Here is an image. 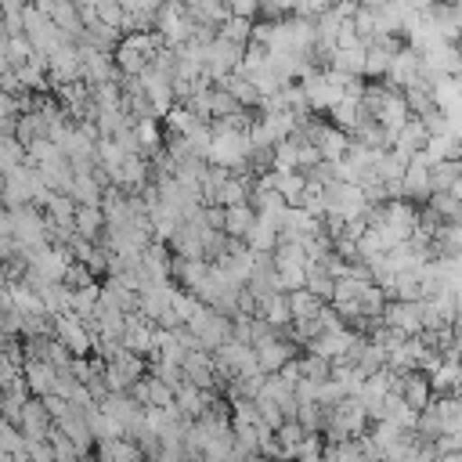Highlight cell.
Here are the masks:
<instances>
[{
  "instance_id": "18",
  "label": "cell",
  "mask_w": 462,
  "mask_h": 462,
  "mask_svg": "<svg viewBox=\"0 0 462 462\" xmlns=\"http://www.w3.org/2000/svg\"><path fill=\"white\" fill-rule=\"evenodd\" d=\"M430 195H433V170L411 162L404 173V199L408 202H430Z\"/></svg>"
},
{
  "instance_id": "42",
  "label": "cell",
  "mask_w": 462,
  "mask_h": 462,
  "mask_svg": "<svg viewBox=\"0 0 462 462\" xmlns=\"http://www.w3.org/2000/svg\"><path fill=\"white\" fill-rule=\"evenodd\" d=\"M339 401H346V390H343L336 379H325V383L318 386V404L328 411V408H336Z\"/></svg>"
},
{
  "instance_id": "45",
  "label": "cell",
  "mask_w": 462,
  "mask_h": 462,
  "mask_svg": "<svg viewBox=\"0 0 462 462\" xmlns=\"http://www.w3.org/2000/svg\"><path fill=\"white\" fill-rule=\"evenodd\" d=\"M224 220H227V209L224 206H202V224L209 231H224Z\"/></svg>"
},
{
  "instance_id": "46",
  "label": "cell",
  "mask_w": 462,
  "mask_h": 462,
  "mask_svg": "<svg viewBox=\"0 0 462 462\" xmlns=\"http://www.w3.org/2000/svg\"><path fill=\"white\" fill-rule=\"evenodd\" d=\"M314 166H321V152H318V144H300V173H310Z\"/></svg>"
},
{
  "instance_id": "13",
  "label": "cell",
  "mask_w": 462,
  "mask_h": 462,
  "mask_svg": "<svg viewBox=\"0 0 462 462\" xmlns=\"http://www.w3.org/2000/svg\"><path fill=\"white\" fill-rule=\"evenodd\" d=\"M22 379H25V386H29V393L32 397H51L54 390H58V368H51L47 361H25V368H22Z\"/></svg>"
},
{
  "instance_id": "23",
  "label": "cell",
  "mask_w": 462,
  "mask_h": 462,
  "mask_svg": "<svg viewBox=\"0 0 462 462\" xmlns=\"http://www.w3.org/2000/svg\"><path fill=\"white\" fill-rule=\"evenodd\" d=\"M256 256H274V249H278V227L274 224H267V220H260L256 217V224H253V231L242 238Z\"/></svg>"
},
{
  "instance_id": "34",
  "label": "cell",
  "mask_w": 462,
  "mask_h": 462,
  "mask_svg": "<svg viewBox=\"0 0 462 462\" xmlns=\"http://www.w3.org/2000/svg\"><path fill=\"white\" fill-rule=\"evenodd\" d=\"M307 289H310L321 303H332L336 278H328V274H325V267H307Z\"/></svg>"
},
{
  "instance_id": "3",
  "label": "cell",
  "mask_w": 462,
  "mask_h": 462,
  "mask_svg": "<svg viewBox=\"0 0 462 462\" xmlns=\"http://www.w3.org/2000/svg\"><path fill=\"white\" fill-rule=\"evenodd\" d=\"M79 69H83V83H90V87H101V83H119L116 54H108V51H90V47H79Z\"/></svg>"
},
{
  "instance_id": "39",
  "label": "cell",
  "mask_w": 462,
  "mask_h": 462,
  "mask_svg": "<svg viewBox=\"0 0 462 462\" xmlns=\"http://www.w3.org/2000/svg\"><path fill=\"white\" fill-rule=\"evenodd\" d=\"M94 105H97V112L123 108V90H119V83H101V87H94Z\"/></svg>"
},
{
  "instance_id": "19",
  "label": "cell",
  "mask_w": 462,
  "mask_h": 462,
  "mask_svg": "<svg viewBox=\"0 0 462 462\" xmlns=\"http://www.w3.org/2000/svg\"><path fill=\"white\" fill-rule=\"evenodd\" d=\"M72 231L79 238H87V242H101V235H105V213H101V206H76Z\"/></svg>"
},
{
  "instance_id": "29",
  "label": "cell",
  "mask_w": 462,
  "mask_h": 462,
  "mask_svg": "<svg viewBox=\"0 0 462 462\" xmlns=\"http://www.w3.org/2000/svg\"><path fill=\"white\" fill-rule=\"evenodd\" d=\"M289 296V310H292V321H303V318H318L321 314V300L310 292V289H296V292H285Z\"/></svg>"
},
{
  "instance_id": "31",
  "label": "cell",
  "mask_w": 462,
  "mask_h": 462,
  "mask_svg": "<svg viewBox=\"0 0 462 462\" xmlns=\"http://www.w3.org/2000/svg\"><path fill=\"white\" fill-rule=\"evenodd\" d=\"M0 451H4V455H25V451H29L25 433H22L14 422H4V419H0Z\"/></svg>"
},
{
  "instance_id": "28",
  "label": "cell",
  "mask_w": 462,
  "mask_h": 462,
  "mask_svg": "<svg viewBox=\"0 0 462 462\" xmlns=\"http://www.w3.org/2000/svg\"><path fill=\"white\" fill-rule=\"evenodd\" d=\"M426 141H430V130H426V123H422V119H415V116H411V119H408V123H404V130H401V134H397V141H393V144H397V148H404V152H411V155H415V152H422V148H426Z\"/></svg>"
},
{
  "instance_id": "43",
  "label": "cell",
  "mask_w": 462,
  "mask_h": 462,
  "mask_svg": "<svg viewBox=\"0 0 462 462\" xmlns=\"http://www.w3.org/2000/svg\"><path fill=\"white\" fill-rule=\"evenodd\" d=\"M90 282H94L90 267H87V263H79V260H72V263H69V271H65V285H69V289H83V285H90Z\"/></svg>"
},
{
  "instance_id": "27",
  "label": "cell",
  "mask_w": 462,
  "mask_h": 462,
  "mask_svg": "<svg viewBox=\"0 0 462 462\" xmlns=\"http://www.w3.org/2000/svg\"><path fill=\"white\" fill-rule=\"evenodd\" d=\"M108 368H112V372H119V375L126 379V386H134V383H141V379L148 375L144 357H137V354H130V350H119V354L108 361Z\"/></svg>"
},
{
  "instance_id": "15",
  "label": "cell",
  "mask_w": 462,
  "mask_h": 462,
  "mask_svg": "<svg viewBox=\"0 0 462 462\" xmlns=\"http://www.w3.org/2000/svg\"><path fill=\"white\" fill-rule=\"evenodd\" d=\"M54 426H58V430L79 448V455L87 458V451H90V444H94V433H90V426H87V411H83V408H69V415L58 419Z\"/></svg>"
},
{
  "instance_id": "25",
  "label": "cell",
  "mask_w": 462,
  "mask_h": 462,
  "mask_svg": "<svg viewBox=\"0 0 462 462\" xmlns=\"http://www.w3.org/2000/svg\"><path fill=\"white\" fill-rule=\"evenodd\" d=\"M43 137H47V119H43V116L25 112V116L14 119V141H18L22 148H29V144H36V141H43Z\"/></svg>"
},
{
  "instance_id": "12",
  "label": "cell",
  "mask_w": 462,
  "mask_h": 462,
  "mask_svg": "<svg viewBox=\"0 0 462 462\" xmlns=\"http://www.w3.org/2000/svg\"><path fill=\"white\" fill-rule=\"evenodd\" d=\"M397 393L404 397V404H408L411 411H426V408L433 404V386H430V375H426V372H404Z\"/></svg>"
},
{
  "instance_id": "14",
  "label": "cell",
  "mask_w": 462,
  "mask_h": 462,
  "mask_svg": "<svg viewBox=\"0 0 462 462\" xmlns=\"http://www.w3.org/2000/svg\"><path fill=\"white\" fill-rule=\"evenodd\" d=\"M430 386L440 397H458V390H462V361L440 357V365L430 372Z\"/></svg>"
},
{
  "instance_id": "21",
  "label": "cell",
  "mask_w": 462,
  "mask_h": 462,
  "mask_svg": "<svg viewBox=\"0 0 462 462\" xmlns=\"http://www.w3.org/2000/svg\"><path fill=\"white\" fill-rule=\"evenodd\" d=\"M36 296H40V303H43V310H47L51 318L72 314V289H69L65 282H51V285H43Z\"/></svg>"
},
{
  "instance_id": "4",
  "label": "cell",
  "mask_w": 462,
  "mask_h": 462,
  "mask_svg": "<svg viewBox=\"0 0 462 462\" xmlns=\"http://www.w3.org/2000/svg\"><path fill=\"white\" fill-rule=\"evenodd\" d=\"M383 325L393 332H404L408 339L422 336V303H404V300H390L383 310Z\"/></svg>"
},
{
  "instance_id": "44",
  "label": "cell",
  "mask_w": 462,
  "mask_h": 462,
  "mask_svg": "<svg viewBox=\"0 0 462 462\" xmlns=\"http://www.w3.org/2000/svg\"><path fill=\"white\" fill-rule=\"evenodd\" d=\"M227 11H231V18H245V22H256L260 18V4L256 0H231Z\"/></svg>"
},
{
  "instance_id": "37",
  "label": "cell",
  "mask_w": 462,
  "mask_h": 462,
  "mask_svg": "<svg viewBox=\"0 0 462 462\" xmlns=\"http://www.w3.org/2000/svg\"><path fill=\"white\" fill-rule=\"evenodd\" d=\"M307 433L300 430V422H285L278 433H274V440H278V448L285 451V458L289 462H296V448H300V440H303Z\"/></svg>"
},
{
  "instance_id": "10",
  "label": "cell",
  "mask_w": 462,
  "mask_h": 462,
  "mask_svg": "<svg viewBox=\"0 0 462 462\" xmlns=\"http://www.w3.org/2000/svg\"><path fill=\"white\" fill-rule=\"evenodd\" d=\"M180 368H184V383H191L199 390H217V368H213L209 350H191Z\"/></svg>"
},
{
  "instance_id": "16",
  "label": "cell",
  "mask_w": 462,
  "mask_h": 462,
  "mask_svg": "<svg viewBox=\"0 0 462 462\" xmlns=\"http://www.w3.org/2000/svg\"><path fill=\"white\" fill-rule=\"evenodd\" d=\"M318 152H321V162H343L346 159V152H350V134H343V130H336L332 123H325L321 130H318Z\"/></svg>"
},
{
  "instance_id": "38",
  "label": "cell",
  "mask_w": 462,
  "mask_h": 462,
  "mask_svg": "<svg viewBox=\"0 0 462 462\" xmlns=\"http://www.w3.org/2000/svg\"><path fill=\"white\" fill-rule=\"evenodd\" d=\"M296 422H300L303 433H321V426H325V408H321V404H300Z\"/></svg>"
},
{
  "instance_id": "1",
  "label": "cell",
  "mask_w": 462,
  "mask_h": 462,
  "mask_svg": "<svg viewBox=\"0 0 462 462\" xmlns=\"http://www.w3.org/2000/svg\"><path fill=\"white\" fill-rule=\"evenodd\" d=\"M155 32L162 36L166 47H184L195 32V22L188 18L184 4H162L159 7V18H155Z\"/></svg>"
},
{
  "instance_id": "52",
  "label": "cell",
  "mask_w": 462,
  "mask_h": 462,
  "mask_svg": "<svg viewBox=\"0 0 462 462\" xmlns=\"http://www.w3.org/2000/svg\"><path fill=\"white\" fill-rule=\"evenodd\" d=\"M458 47H462V40H458Z\"/></svg>"
},
{
  "instance_id": "6",
  "label": "cell",
  "mask_w": 462,
  "mask_h": 462,
  "mask_svg": "<svg viewBox=\"0 0 462 462\" xmlns=\"http://www.w3.org/2000/svg\"><path fill=\"white\" fill-rule=\"evenodd\" d=\"M386 83L397 90V87H415V83H422V58L404 43L393 58H390V69H386Z\"/></svg>"
},
{
  "instance_id": "5",
  "label": "cell",
  "mask_w": 462,
  "mask_h": 462,
  "mask_svg": "<svg viewBox=\"0 0 462 462\" xmlns=\"http://www.w3.org/2000/svg\"><path fill=\"white\" fill-rule=\"evenodd\" d=\"M253 354H256V365H260V372H263V375H278L289 361H296V343H292V339H285V336L278 332L274 339H267V343L253 346Z\"/></svg>"
},
{
  "instance_id": "33",
  "label": "cell",
  "mask_w": 462,
  "mask_h": 462,
  "mask_svg": "<svg viewBox=\"0 0 462 462\" xmlns=\"http://www.w3.org/2000/svg\"><path fill=\"white\" fill-rule=\"evenodd\" d=\"M209 112H213V119H231V116L242 112V105H238L224 87H213V90H209Z\"/></svg>"
},
{
  "instance_id": "35",
  "label": "cell",
  "mask_w": 462,
  "mask_h": 462,
  "mask_svg": "<svg viewBox=\"0 0 462 462\" xmlns=\"http://www.w3.org/2000/svg\"><path fill=\"white\" fill-rule=\"evenodd\" d=\"M148 375H155L159 383H166L173 393H177V386L184 383V368H180V365H173V361H159V357L148 365Z\"/></svg>"
},
{
  "instance_id": "8",
  "label": "cell",
  "mask_w": 462,
  "mask_h": 462,
  "mask_svg": "<svg viewBox=\"0 0 462 462\" xmlns=\"http://www.w3.org/2000/svg\"><path fill=\"white\" fill-rule=\"evenodd\" d=\"M256 180L267 184V188H274V191L285 199V206H300V202H303L307 173H300V170H271V173H263V177H256Z\"/></svg>"
},
{
  "instance_id": "2",
  "label": "cell",
  "mask_w": 462,
  "mask_h": 462,
  "mask_svg": "<svg viewBox=\"0 0 462 462\" xmlns=\"http://www.w3.org/2000/svg\"><path fill=\"white\" fill-rule=\"evenodd\" d=\"M51 321H54V339L65 343L72 357L94 354V336H90V328H87L83 318H76V314H58V318H51Z\"/></svg>"
},
{
  "instance_id": "30",
  "label": "cell",
  "mask_w": 462,
  "mask_h": 462,
  "mask_svg": "<svg viewBox=\"0 0 462 462\" xmlns=\"http://www.w3.org/2000/svg\"><path fill=\"white\" fill-rule=\"evenodd\" d=\"M97 303H101V285L97 282H90V285H83V289H72V314L76 318H94V310H97Z\"/></svg>"
},
{
  "instance_id": "22",
  "label": "cell",
  "mask_w": 462,
  "mask_h": 462,
  "mask_svg": "<svg viewBox=\"0 0 462 462\" xmlns=\"http://www.w3.org/2000/svg\"><path fill=\"white\" fill-rule=\"evenodd\" d=\"M217 87H224V90H227L242 108H249V112L256 108V112H260V90H256L242 72H231V76H227V79H220Z\"/></svg>"
},
{
  "instance_id": "36",
  "label": "cell",
  "mask_w": 462,
  "mask_h": 462,
  "mask_svg": "<svg viewBox=\"0 0 462 462\" xmlns=\"http://www.w3.org/2000/svg\"><path fill=\"white\" fill-rule=\"evenodd\" d=\"M300 368H303V379H310V383L332 379V361H325V357H318V354H303V357H300Z\"/></svg>"
},
{
  "instance_id": "11",
  "label": "cell",
  "mask_w": 462,
  "mask_h": 462,
  "mask_svg": "<svg viewBox=\"0 0 462 462\" xmlns=\"http://www.w3.org/2000/svg\"><path fill=\"white\" fill-rule=\"evenodd\" d=\"M18 430L25 433V440H47V437H51L54 419L47 415V408H43V401H40V397H29V401H25Z\"/></svg>"
},
{
  "instance_id": "17",
  "label": "cell",
  "mask_w": 462,
  "mask_h": 462,
  "mask_svg": "<svg viewBox=\"0 0 462 462\" xmlns=\"http://www.w3.org/2000/svg\"><path fill=\"white\" fill-rule=\"evenodd\" d=\"M256 318H263L271 328H278V332H285L289 325H292V310H289V296L285 292H274V296H263L260 303H256Z\"/></svg>"
},
{
  "instance_id": "50",
  "label": "cell",
  "mask_w": 462,
  "mask_h": 462,
  "mask_svg": "<svg viewBox=\"0 0 462 462\" xmlns=\"http://www.w3.org/2000/svg\"><path fill=\"white\" fill-rule=\"evenodd\" d=\"M440 462H451V458H440Z\"/></svg>"
},
{
  "instance_id": "48",
  "label": "cell",
  "mask_w": 462,
  "mask_h": 462,
  "mask_svg": "<svg viewBox=\"0 0 462 462\" xmlns=\"http://www.w3.org/2000/svg\"><path fill=\"white\" fill-rule=\"evenodd\" d=\"M451 462H462V448H458V451H455V455H451Z\"/></svg>"
},
{
  "instance_id": "51",
  "label": "cell",
  "mask_w": 462,
  "mask_h": 462,
  "mask_svg": "<svg viewBox=\"0 0 462 462\" xmlns=\"http://www.w3.org/2000/svg\"><path fill=\"white\" fill-rule=\"evenodd\" d=\"M458 401H462V390H458Z\"/></svg>"
},
{
  "instance_id": "20",
  "label": "cell",
  "mask_w": 462,
  "mask_h": 462,
  "mask_svg": "<svg viewBox=\"0 0 462 462\" xmlns=\"http://www.w3.org/2000/svg\"><path fill=\"white\" fill-rule=\"evenodd\" d=\"M43 217H47L51 227L72 231V224H76V202H72L69 195H51V202L43 206ZM72 235H76V231H72Z\"/></svg>"
},
{
  "instance_id": "26",
  "label": "cell",
  "mask_w": 462,
  "mask_h": 462,
  "mask_svg": "<svg viewBox=\"0 0 462 462\" xmlns=\"http://www.w3.org/2000/svg\"><path fill=\"white\" fill-rule=\"evenodd\" d=\"M253 224H256V209L253 206H231L227 209V220H224V235L235 238V242H242L253 231Z\"/></svg>"
},
{
  "instance_id": "49",
  "label": "cell",
  "mask_w": 462,
  "mask_h": 462,
  "mask_svg": "<svg viewBox=\"0 0 462 462\" xmlns=\"http://www.w3.org/2000/svg\"><path fill=\"white\" fill-rule=\"evenodd\" d=\"M0 462H14V455H4V451H0Z\"/></svg>"
},
{
  "instance_id": "7",
  "label": "cell",
  "mask_w": 462,
  "mask_h": 462,
  "mask_svg": "<svg viewBox=\"0 0 462 462\" xmlns=\"http://www.w3.org/2000/svg\"><path fill=\"white\" fill-rule=\"evenodd\" d=\"M357 332L354 328H339V332H321L310 346H307V354H318V357H325V361H346L350 357V350L357 346Z\"/></svg>"
},
{
  "instance_id": "40",
  "label": "cell",
  "mask_w": 462,
  "mask_h": 462,
  "mask_svg": "<svg viewBox=\"0 0 462 462\" xmlns=\"http://www.w3.org/2000/svg\"><path fill=\"white\" fill-rule=\"evenodd\" d=\"M162 119H166L170 134H177V137H184V134L191 130V123H195V116L188 112V105H173V108H170V112H166Z\"/></svg>"
},
{
  "instance_id": "47",
  "label": "cell",
  "mask_w": 462,
  "mask_h": 462,
  "mask_svg": "<svg viewBox=\"0 0 462 462\" xmlns=\"http://www.w3.org/2000/svg\"><path fill=\"white\" fill-rule=\"evenodd\" d=\"M148 462H188V451L184 448H159Z\"/></svg>"
},
{
  "instance_id": "32",
  "label": "cell",
  "mask_w": 462,
  "mask_h": 462,
  "mask_svg": "<svg viewBox=\"0 0 462 462\" xmlns=\"http://www.w3.org/2000/svg\"><path fill=\"white\" fill-rule=\"evenodd\" d=\"M217 36H220V40H227V43L249 47V36H253V22H245V18H227V22L217 29Z\"/></svg>"
},
{
  "instance_id": "41",
  "label": "cell",
  "mask_w": 462,
  "mask_h": 462,
  "mask_svg": "<svg viewBox=\"0 0 462 462\" xmlns=\"http://www.w3.org/2000/svg\"><path fill=\"white\" fill-rule=\"evenodd\" d=\"M256 411H260V426H267V430H274V433L285 426V415H282V408H278L274 401L256 397Z\"/></svg>"
},
{
  "instance_id": "9",
  "label": "cell",
  "mask_w": 462,
  "mask_h": 462,
  "mask_svg": "<svg viewBox=\"0 0 462 462\" xmlns=\"http://www.w3.org/2000/svg\"><path fill=\"white\" fill-rule=\"evenodd\" d=\"M213 401H217L213 390H199V386H191V383H180L177 393H173V404L180 408V415H184L188 422H199V419L209 411Z\"/></svg>"
},
{
  "instance_id": "24",
  "label": "cell",
  "mask_w": 462,
  "mask_h": 462,
  "mask_svg": "<svg viewBox=\"0 0 462 462\" xmlns=\"http://www.w3.org/2000/svg\"><path fill=\"white\" fill-rule=\"evenodd\" d=\"M328 116H332V126H336V130L354 134V130L361 126V119H365V108H361V101L343 97V101H336V105L328 108Z\"/></svg>"
}]
</instances>
